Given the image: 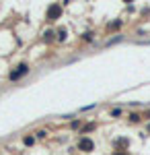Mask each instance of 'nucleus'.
Returning <instances> with one entry per match:
<instances>
[{
    "label": "nucleus",
    "instance_id": "4",
    "mask_svg": "<svg viewBox=\"0 0 150 155\" xmlns=\"http://www.w3.org/2000/svg\"><path fill=\"white\" fill-rule=\"evenodd\" d=\"M115 147H121L119 151H126V147H127V141H126V139H119V141L115 143Z\"/></svg>",
    "mask_w": 150,
    "mask_h": 155
},
{
    "label": "nucleus",
    "instance_id": "8",
    "mask_svg": "<svg viewBox=\"0 0 150 155\" xmlns=\"http://www.w3.org/2000/svg\"><path fill=\"white\" fill-rule=\"evenodd\" d=\"M119 114H121V110H119V107H115V110L111 112V116H119Z\"/></svg>",
    "mask_w": 150,
    "mask_h": 155
},
{
    "label": "nucleus",
    "instance_id": "3",
    "mask_svg": "<svg viewBox=\"0 0 150 155\" xmlns=\"http://www.w3.org/2000/svg\"><path fill=\"white\" fill-rule=\"evenodd\" d=\"M78 149H80V151H86V153H91L92 149H95V143H92L89 137H82L80 141H78Z\"/></svg>",
    "mask_w": 150,
    "mask_h": 155
},
{
    "label": "nucleus",
    "instance_id": "12",
    "mask_svg": "<svg viewBox=\"0 0 150 155\" xmlns=\"http://www.w3.org/2000/svg\"><path fill=\"white\" fill-rule=\"evenodd\" d=\"M148 116H150V112H148Z\"/></svg>",
    "mask_w": 150,
    "mask_h": 155
},
{
    "label": "nucleus",
    "instance_id": "10",
    "mask_svg": "<svg viewBox=\"0 0 150 155\" xmlns=\"http://www.w3.org/2000/svg\"><path fill=\"white\" fill-rule=\"evenodd\" d=\"M115 155H130L127 151H115Z\"/></svg>",
    "mask_w": 150,
    "mask_h": 155
},
{
    "label": "nucleus",
    "instance_id": "2",
    "mask_svg": "<svg viewBox=\"0 0 150 155\" xmlns=\"http://www.w3.org/2000/svg\"><path fill=\"white\" fill-rule=\"evenodd\" d=\"M27 72H29V66H27V64H19V66L11 72V81H19L21 77L27 74Z\"/></svg>",
    "mask_w": 150,
    "mask_h": 155
},
{
    "label": "nucleus",
    "instance_id": "1",
    "mask_svg": "<svg viewBox=\"0 0 150 155\" xmlns=\"http://www.w3.org/2000/svg\"><path fill=\"white\" fill-rule=\"evenodd\" d=\"M62 17V4H52L47 8V21H56Z\"/></svg>",
    "mask_w": 150,
    "mask_h": 155
},
{
    "label": "nucleus",
    "instance_id": "9",
    "mask_svg": "<svg viewBox=\"0 0 150 155\" xmlns=\"http://www.w3.org/2000/svg\"><path fill=\"white\" fill-rule=\"evenodd\" d=\"M92 128H95V124H86V126H84V132H89V130H92Z\"/></svg>",
    "mask_w": 150,
    "mask_h": 155
},
{
    "label": "nucleus",
    "instance_id": "5",
    "mask_svg": "<svg viewBox=\"0 0 150 155\" xmlns=\"http://www.w3.org/2000/svg\"><path fill=\"white\" fill-rule=\"evenodd\" d=\"M66 35H68L66 29H60V31H58V39H66Z\"/></svg>",
    "mask_w": 150,
    "mask_h": 155
},
{
    "label": "nucleus",
    "instance_id": "11",
    "mask_svg": "<svg viewBox=\"0 0 150 155\" xmlns=\"http://www.w3.org/2000/svg\"><path fill=\"white\" fill-rule=\"evenodd\" d=\"M148 132H150V124H148Z\"/></svg>",
    "mask_w": 150,
    "mask_h": 155
},
{
    "label": "nucleus",
    "instance_id": "6",
    "mask_svg": "<svg viewBox=\"0 0 150 155\" xmlns=\"http://www.w3.org/2000/svg\"><path fill=\"white\" fill-rule=\"evenodd\" d=\"M130 122H134V124L140 122V116H138V114H132V116H130Z\"/></svg>",
    "mask_w": 150,
    "mask_h": 155
},
{
    "label": "nucleus",
    "instance_id": "7",
    "mask_svg": "<svg viewBox=\"0 0 150 155\" xmlns=\"http://www.w3.org/2000/svg\"><path fill=\"white\" fill-rule=\"evenodd\" d=\"M23 141H25V145H33V141H35V139H33V137H25Z\"/></svg>",
    "mask_w": 150,
    "mask_h": 155
}]
</instances>
